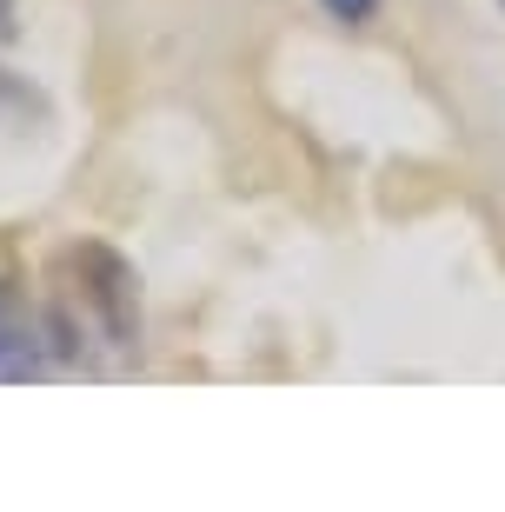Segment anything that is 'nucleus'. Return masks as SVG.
<instances>
[{
	"instance_id": "f257e3e1",
	"label": "nucleus",
	"mask_w": 505,
	"mask_h": 512,
	"mask_svg": "<svg viewBox=\"0 0 505 512\" xmlns=\"http://www.w3.org/2000/svg\"><path fill=\"white\" fill-rule=\"evenodd\" d=\"M54 333H60L54 346L67 360L87 353L80 333H94L113 353H133V340H140V280L113 247L80 240L54 260Z\"/></svg>"
},
{
	"instance_id": "f03ea898",
	"label": "nucleus",
	"mask_w": 505,
	"mask_h": 512,
	"mask_svg": "<svg viewBox=\"0 0 505 512\" xmlns=\"http://www.w3.org/2000/svg\"><path fill=\"white\" fill-rule=\"evenodd\" d=\"M47 366V340H40L34 313L20 306V293L0 286V380H34Z\"/></svg>"
},
{
	"instance_id": "7ed1b4c3",
	"label": "nucleus",
	"mask_w": 505,
	"mask_h": 512,
	"mask_svg": "<svg viewBox=\"0 0 505 512\" xmlns=\"http://www.w3.org/2000/svg\"><path fill=\"white\" fill-rule=\"evenodd\" d=\"M27 114H40V100L27 94L14 74H0V120H27Z\"/></svg>"
},
{
	"instance_id": "20e7f679",
	"label": "nucleus",
	"mask_w": 505,
	"mask_h": 512,
	"mask_svg": "<svg viewBox=\"0 0 505 512\" xmlns=\"http://www.w3.org/2000/svg\"><path fill=\"white\" fill-rule=\"evenodd\" d=\"M333 20H346V27H366V20L379 14V0H319Z\"/></svg>"
}]
</instances>
